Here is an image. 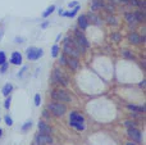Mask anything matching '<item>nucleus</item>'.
<instances>
[{
    "label": "nucleus",
    "instance_id": "f257e3e1",
    "mask_svg": "<svg viewBox=\"0 0 146 145\" xmlns=\"http://www.w3.org/2000/svg\"><path fill=\"white\" fill-rule=\"evenodd\" d=\"M83 122H85V118H83V116L81 114V113L72 112L71 114H69V123H71L72 127H76L80 131L85 130V125H83Z\"/></svg>",
    "mask_w": 146,
    "mask_h": 145
},
{
    "label": "nucleus",
    "instance_id": "f03ea898",
    "mask_svg": "<svg viewBox=\"0 0 146 145\" xmlns=\"http://www.w3.org/2000/svg\"><path fill=\"white\" fill-rule=\"evenodd\" d=\"M63 50H64V55H69L71 58H77L80 57V51L73 46L71 37H66L64 39V46H63Z\"/></svg>",
    "mask_w": 146,
    "mask_h": 145
},
{
    "label": "nucleus",
    "instance_id": "7ed1b4c3",
    "mask_svg": "<svg viewBox=\"0 0 146 145\" xmlns=\"http://www.w3.org/2000/svg\"><path fill=\"white\" fill-rule=\"evenodd\" d=\"M48 109L50 110L54 116H56V117H62V116H64L66 114V112H67V107L63 104V103H59V102L49 103Z\"/></svg>",
    "mask_w": 146,
    "mask_h": 145
},
{
    "label": "nucleus",
    "instance_id": "20e7f679",
    "mask_svg": "<svg viewBox=\"0 0 146 145\" xmlns=\"http://www.w3.org/2000/svg\"><path fill=\"white\" fill-rule=\"evenodd\" d=\"M51 98L59 103L71 102V96H69L68 92L64 91V90H53V91H51Z\"/></svg>",
    "mask_w": 146,
    "mask_h": 145
},
{
    "label": "nucleus",
    "instance_id": "39448f33",
    "mask_svg": "<svg viewBox=\"0 0 146 145\" xmlns=\"http://www.w3.org/2000/svg\"><path fill=\"white\" fill-rule=\"evenodd\" d=\"M53 81L56 82V84H62L63 86H67V85H68V77H67L60 69L55 68L53 71Z\"/></svg>",
    "mask_w": 146,
    "mask_h": 145
},
{
    "label": "nucleus",
    "instance_id": "423d86ee",
    "mask_svg": "<svg viewBox=\"0 0 146 145\" xmlns=\"http://www.w3.org/2000/svg\"><path fill=\"white\" fill-rule=\"evenodd\" d=\"M44 55V50L42 49H37V48H28L27 49V58L30 61H37L38 58Z\"/></svg>",
    "mask_w": 146,
    "mask_h": 145
},
{
    "label": "nucleus",
    "instance_id": "0eeeda50",
    "mask_svg": "<svg viewBox=\"0 0 146 145\" xmlns=\"http://www.w3.org/2000/svg\"><path fill=\"white\" fill-rule=\"evenodd\" d=\"M35 144L37 145H50L53 144V138L50 135H45V134H38L35 138Z\"/></svg>",
    "mask_w": 146,
    "mask_h": 145
},
{
    "label": "nucleus",
    "instance_id": "6e6552de",
    "mask_svg": "<svg viewBox=\"0 0 146 145\" xmlns=\"http://www.w3.org/2000/svg\"><path fill=\"white\" fill-rule=\"evenodd\" d=\"M76 37H77L76 40H77L80 44H82L85 48H88V46H90V43H88V40L85 37V35H83V33L81 32L80 30H76Z\"/></svg>",
    "mask_w": 146,
    "mask_h": 145
},
{
    "label": "nucleus",
    "instance_id": "1a4fd4ad",
    "mask_svg": "<svg viewBox=\"0 0 146 145\" xmlns=\"http://www.w3.org/2000/svg\"><path fill=\"white\" fill-rule=\"evenodd\" d=\"M128 136L135 141H141V131L137 130L136 127L128 128Z\"/></svg>",
    "mask_w": 146,
    "mask_h": 145
},
{
    "label": "nucleus",
    "instance_id": "9d476101",
    "mask_svg": "<svg viewBox=\"0 0 146 145\" xmlns=\"http://www.w3.org/2000/svg\"><path fill=\"white\" fill-rule=\"evenodd\" d=\"M37 128H38V131H40V134H45V135L51 134L50 126H48L45 122H42V121H40V122L37 123Z\"/></svg>",
    "mask_w": 146,
    "mask_h": 145
},
{
    "label": "nucleus",
    "instance_id": "9b49d317",
    "mask_svg": "<svg viewBox=\"0 0 146 145\" xmlns=\"http://www.w3.org/2000/svg\"><path fill=\"white\" fill-rule=\"evenodd\" d=\"M10 62H12V64H14V66H19V64H22V55H21V53H18V51L12 53Z\"/></svg>",
    "mask_w": 146,
    "mask_h": 145
},
{
    "label": "nucleus",
    "instance_id": "f8f14e48",
    "mask_svg": "<svg viewBox=\"0 0 146 145\" xmlns=\"http://www.w3.org/2000/svg\"><path fill=\"white\" fill-rule=\"evenodd\" d=\"M88 26V21H87V17L86 15H81L78 18V27L82 28V30H86Z\"/></svg>",
    "mask_w": 146,
    "mask_h": 145
},
{
    "label": "nucleus",
    "instance_id": "ddd939ff",
    "mask_svg": "<svg viewBox=\"0 0 146 145\" xmlns=\"http://www.w3.org/2000/svg\"><path fill=\"white\" fill-rule=\"evenodd\" d=\"M128 40H129V43H131V44H135V45H136V44H140V43H141V37H140V36L137 35L136 32H132L131 35L128 36Z\"/></svg>",
    "mask_w": 146,
    "mask_h": 145
},
{
    "label": "nucleus",
    "instance_id": "4468645a",
    "mask_svg": "<svg viewBox=\"0 0 146 145\" xmlns=\"http://www.w3.org/2000/svg\"><path fill=\"white\" fill-rule=\"evenodd\" d=\"M81 9V5H76V7L74 8H73V10H72V12H67V13H62V14L60 15H64V17H74V15L76 14H77V12H78V10H80Z\"/></svg>",
    "mask_w": 146,
    "mask_h": 145
},
{
    "label": "nucleus",
    "instance_id": "2eb2a0df",
    "mask_svg": "<svg viewBox=\"0 0 146 145\" xmlns=\"http://www.w3.org/2000/svg\"><path fill=\"white\" fill-rule=\"evenodd\" d=\"M67 63H68V66L71 67L73 71H76V69L78 68V59L77 58H69V61H67Z\"/></svg>",
    "mask_w": 146,
    "mask_h": 145
},
{
    "label": "nucleus",
    "instance_id": "dca6fc26",
    "mask_svg": "<svg viewBox=\"0 0 146 145\" xmlns=\"http://www.w3.org/2000/svg\"><path fill=\"white\" fill-rule=\"evenodd\" d=\"M12 90H13V85L12 84H7V85H4L1 92H3V95H4V96H8V95H10Z\"/></svg>",
    "mask_w": 146,
    "mask_h": 145
},
{
    "label": "nucleus",
    "instance_id": "f3484780",
    "mask_svg": "<svg viewBox=\"0 0 146 145\" xmlns=\"http://www.w3.org/2000/svg\"><path fill=\"white\" fill-rule=\"evenodd\" d=\"M129 110H133V112H145V107H137V105H133V104H128L127 105Z\"/></svg>",
    "mask_w": 146,
    "mask_h": 145
},
{
    "label": "nucleus",
    "instance_id": "a211bd4d",
    "mask_svg": "<svg viewBox=\"0 0 146 145\" xmlns=\"http://www.w3.org/2000/svg\"><path fill=\"white\" fill-rule=\"evenodd\" d=\"M103 7H104L103 1H99V0H92V7H91V9H92V10H96V9L103 8Z\"/></svg>",
    "mask_w": 146,
    "mask_h": 145
},
{
    "label": "nucleus",
    "instance_id": "6ab92c4d",
    "mask_svg": "<svg viewBox=\"0 0 146 145\" xmlns=\"http://www.w3.org/2000/svg\"><path fill=\"white\" fill-rule=\"evenodd\" d=\"M54 10H55V5H50V7H49V8H48V9H46V10H45V12H44V13H42V17H44V18L49 17V15H50V14H51V13H53V12H54Z\"/></svg>",
    "mask_w": 146,
    "mask_h": 145
},
{
    "label": "nucleus",
    "instance_id": "aec40b11",
    "mask_svg": "<svg viewBox=\"0 0 146 145\" xmlns=\"http://www.w3.org/2000/svg\"><path fill=\"white\" fill-rule=\"evenodd\" d=\"M126 19L128 23H135L137 22L136 21V17H135V13H127L126 14Z\"/></svg>",
    "mask_w": 146,
    "mask_h": 145
},
{
    "label": "nucleus",
    "instance_id": "412c9836",
    "mask_svg": "<svg viewBox=\"0 0 146 145\" xmlns=\"http://www.w3.org/2000/svg\"><path fill=\"white\" fill-rule=\"evenodd\" d=\"M87 19L92 21L95 25H100V23H101V22H100V18H99L98 15H95V14H91V13H90V15L87 17Z\"/></svg>",
    "mask_w": 146,
    "mask_h": 145
},
{
    "label": "nucleus",
    "instance_id": "4be33fe9",
    "mask_svg": "<svg viewBox=\"0 0 146 145\" xmlns=\"http://www.w3.org/2000/svg\"><path fill=\"white\" fill-rule=\"evenodd\" d=\"M58 54H59V46L58 45H54L53 48H51V55L55 58V57H58Z\"/></svg>",
    "mask_w": 146,
    "mask_h": 145
},
{
    "label": "nucleus",
    "instance_id": "5701e85b",
    "mask_svg": "<svg viewBox=\"0 0 146 145\" xmlns=\"http://www.w3.org/2000/svg\"><path fill=\"white\" fill-rule=\"evenodd\" d=\"M124 126H126L127 128H133V127H136V122H135V121H126Z\"/></svg>",
    "mask_w": 146,
    "mask_h": 145
},
{
    "label": "nucleus",
    "instance_id": "b1692460",
    "mask_svg": "<svg viewBox=\"0 0 146 145\" xmlns=\"http://www.w3.org/2000/svg\"><path fill=\"white\" fill-rule=\"evenodd\" d=\"M122 54H123V57H126V58H129V59H133V54L131 53L129 50H122Z\"/></svg>",
    "mask_w": 146,
    "mask_h": 145
},
{
    "label": "nucleus",
    "instance_id": "393cba45",
    "mask_svg": "<svg viewBox=\"0 0 146 145\" xmlns=\"http://www.w3.org/2000/svg\"><path fill=\"white\" fill-rule=\"evenodd\" d=\"M135 17H136V21H137V22H141V21L145 18V14H144V13L137 12V13H135Z\"/></svg>",
    "mask_w": 146,
    "mask_h": 145
},
{
    "label": "nucleus",
    "instance_id": "a878e982",
    "mask_svg": "<svg viewBox=\"0 0 146 145\" xmlns=\"http://www.w3.org/2000/svg\"><path fill=\"white\" fill-rule=\"evenodd\" d=\"M31 127H32V122H31V121H27V122L22 126V131H27L28 128H31Z\"/></svg>",
    "mask_w": 146,
    "mask_h": 145
},
{
    "label": "nucleus",
    "instance_id": "bb28decb",
    "mask_svg": "<svg viewBox=\"0 0 146 145\" xmlns=\"http://www.w3.org/2000/svg\"><path fill=\"white\" fill-rule=\"evenodd\" d=\"M10 102H12V96H10V95H8L7 99H5V103H4V107L7 108V109H9V107H10Z\"/></svg>",
    "mask_w": 146,
    "mask_h": 145
},
{
    "label": "nucleus",
    "instance_id": "cd10ccee",
    "mask_svg": "<svg viewBox=\"0 0 146 145\" xmlns=\"http://www.w3.org/2000/svg\"><path fill=\"white\" fill-rule=\"evenodd\" d=\"M7 62V57H5V53L4 51H0V66L4 64Z\"/></svg>",
    "mask_w": 146,
    "mask_h": 145
},
{
    "label": "nucleus",
    "instance_id": "c85d7f7f",
    "mask_svg": "<svg viewBox=\"0 0 146 145\" xmlns=\"http://www.w3.org/2000/svg\"><path fill=\"white\" fill-rule=\"evenodd\" d=\"M41 104V96H40V94H36L35 95V105H40Z\"/></svg>",
    "mask_w": 146,
    "mask_h": 145
},
{
    "label": "nucleus",
    "instance_id": "c756f323",
    "mask_svg": "<svg viewBox=\"0 0 146 145\" xmlns=\"http://www.w3.org/2000/svg\"><path fill=\"white\" fill-rule=\"evenodd\" d=\"M128 3L131 5H136V7H141V1L139 0H128Z\"/></svg>",
    "mask_w": 146,
    "mask_h": 145
},
{
    "label": "nucleus",
    "instance_id": "7c9ffc66",
    "mask_svg": "<svg viewBox=\"0 0 146 145\" xmlns=\"http://www.w3.org/2000/svg\"><path fill=\"white\" fill-rule=\"evenodd\" d=\"M7 69H8V63L5 62L4 64H1V68H0V73H5V72H7Z\"/></svg>",
    "mask_w": 146,
    "mask_h": 145
},
{
    "label": "nucleus",
    "instance_id": "2f4dec72",
    "mask_svg": "<svg viewBox=\"0 0 146 145\" xmlns=\"http://www.w3.org/2000/svg\"><path fill=\"white\" fill-rule=\"evenodd\" d=\"M121 36L118 35V33H113V35H111V40H114V41H117V43H118V41H121Z\"/></svg>",
    "mask_w": 146,
    "mask_h": 145
},
{
    "label": "nucleus",
    "instance_id": "473e14b6",
    "mask_svg": "<svg viewBox=\"0 0 146 145\" xmlns=\"http://www.w3.org/2000/svg\"><path fill=\"white\" fill-rule=\"evenodd\" d=\"M5 123H7L8 126H12L13 125V120L9 117V116H5Z\"/></svg>",
    "mask_w": 146,
    "mask_h": 145
},
{
    "label": "nucleus",
    "instance_id": "72a5a7b5",
    "mask_svg": "<svg viewBox=\"0 0 146 145\" xmlns=\"http://www.w3.org/2000/svg\"><path fill=\"white\" fill-rule=\"evenodd\" d=\"M106 21H108V23H111V25H115V18L114 17H110V15H109L108 18H106Z\"/></svg>",
    "mask_w": 146,
    "mask_h": 145
},
{
    "label": "nucleus",
    "instance_id": "f704fd0d",
    "mask_svg": "<svg viewBox=\"0 0 146 145\" xmlns=\"http://www.w3.org/2000/svg\"><path fill=\"white\" fill-rule=\"evenodd\" d=\"M105 7V9L108 10V12H114V7L113 5H104Z\"/></svg>",
    "mask_w": 146,
    "mask_h": 145
},
{
    "label": "nucleus",
    "instance_id": "c9c22d12",
    "mask_svg": "<svg viewBox=\"0 0 146 145\" xmlns=\"http://www.w3.org/2000/svg\"><path fill=\"white\" fill-rule=\"evenodd\" d=\"M60 64H67V59H66V55H62L60 57Z\"/></svg>",
    "mask_w": 146,
    "mask_h": 145
},
{
    "label": "nucleus",
    "instance_id": "e433bc0d",
    "mask_svg": "<svg viewBox=\"0 0 146 145\" xmlns=\"http://www.w3.org/2000/svg\"><path fill=\"white\" fill-rule=\"evenodd\" d=\"M76 5H78V4H77V1H71V3L68 4V7H69V8H74Z\"/></svg>",
    "mask_w": 146,
    "mask_h": 145
},
{
    "label": "nucleus",
    "instance_id": "4c0bfd02",
    "mask_svg": "<svg viewBox=\"0 0 146 145\" xmlns=\"http://www.w3.org/2000/svg\"><path fill=\"white\" fill-rule=\"evenodd\" d=\"M15 43H23V39H21V37H15Z\"/></svg>",
    "mask_w": 146,
    "mask_h": 145
},
{
    "label": "nucleus",
    "instance_id": "58836bf2",
    "mask_svg": "<svg viewBox=\"0 0 146 145\" xmlns=\"http://www.w3.org/2000/svg\"><path fill=\"white\" fill-rule=\"evenodd\" d=\"M44 117H46V118H49V114H48V110H44Z\"/></svg>",
    "mask_w": 146,
    "mask_h": 145
},
{
    "label": "nucleus",
    "instance_id": "ea45409f",
    "mask_svg": "<svg viewBox=\"0 0 146 145\" xmlns=\"http://www.w3.org/2000/svg\"><path fill=\"white\" fill-rule=\"evenodd\" d=\"M48 26H49V22H45V23H42V26H41V27L45 28V27H48Z\"/></svg>",
    "mask_w": 146,
    "mask_h": 145
},
{
    "label": "nucleus",
    "instance_id": "a19ab883",
    "mask_svg": "<svg viewBox=\"0 0 146 145\" xmlns=\"http://www.w3.org/2000/svg\"><path fill=\"white\" fill-rule=\"evenodd\" d=\"M140 86H141V87H145V80H144L142 82H140Z\"/></svg>",
    "mask_w": 146,
    "mask_h": 145
},
{
    "label": "nucleus",
    "instance_id": "79ce46f5",
    "mask_svg": "<svg viewBox=\"0 0 146 145\" xmlns=\"http://www.w3.org/2000/svg\"><path fill=\"white\" fill-rule=\"evenodd\" d=\"M110 3H113V4H115V3H118V0H109Z\"/></svg>",
    "mask_w": 146,
    "mask_h": 145
},
{
    "label": "nucleus",
    "instance_id": "37998d69",
    "mask_svg": "<svg viewBox=\"0 0 146 145\" xmlns=\"http://www.w3.org/2000/svg\"><path fill=\"white\" fill-rule=\"evenodd\" d=\"M118 1H121V3H128V0H118Z\"/></svg>",
    "mask_w": 146,
    "mask_h": 145
},
{
    "label": "nucleus",
    "instance_id": "c03bdc74",
    "mask_svg": "<svg viewBox=\"0 0 146 145\" xmlns=\"http://www.w3.org/2000/svg\"><path fill=\"white\" fill-rule=\"evenodd\" d=\"M126 145H136V144H133V143H131V141H129V143H127Z\"/></svg>",
    "mask_w": 146,
    "mask_h": 145
},
{
    "label": "nucleus",
    "instance_id": "a18cd8bd",
    "mask_svg": "<svg viewBox=\"0 0 146 145\" xmlns=\"http://www.w3.org/2000/svg\"><path fill=\"white\" fill-rule=\"evenodd\" d=\"M1 135H3V130L0 128V138H1Z\"/></svg>",
    "mask_w": 146,
    "mask_h": 145
}]
</instances>
